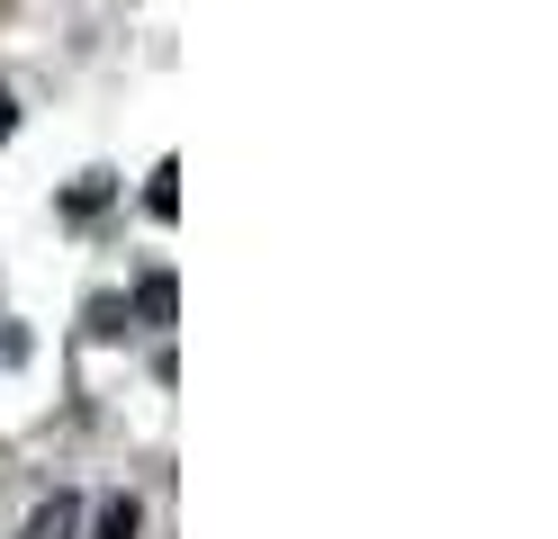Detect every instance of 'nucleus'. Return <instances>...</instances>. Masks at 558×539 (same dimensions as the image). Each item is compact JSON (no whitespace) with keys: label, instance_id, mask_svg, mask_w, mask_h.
Instances as JSON below:
<instances>
[{"label":"nucleus","instance_id":"1","mask_svg":"<svg viewBox=\"0 0 558 539\" xmlns=\"http://www.w3.org/2000/svg\"><path fill=\"white\" fill-rule=\"evenodd\" d=\"M73 530H82V494H63V486H54L37 513H27V530H19V539H73Z\"/></svg>","mask_w":558,"mask_h":539},{"label":"nucleus","instance_id":"2","mask_svg":"<svg viewBox=\"0 0 558 539\" xmlns=\"http://www.w3.org/2000/svg\"><path fill=\"white\" fill-rule=\"evenodd\" d=\"M171 306H181L171 270H145V279H135V315H145V323H171Z\"/></svg>","mask_w":558,"mask_h":539},{"label":"nucleus","instance_id":"3","mask_svg":"<svg viewBox=\"0 0 558 539\" xmlns=\"http://www.w3.org/2000/svg\"><path fill=\"white\" fill-rule=\"evenodd\" d=\"M145 216H162V225H171V216H181V171H154V189H145Z\"/></svg>","mask_w":558,"mask_h":539},{"label":"nucleus","instance_id":"4","mask_svg":"<svg viewBox=\"0 0 558 539\" xmlns=\"http://www.w3.org/2000/svg\"><path fill=\"white\" fill-rule=\"evenodd\" d=\"M135 530H145V513H135V494H118L109 513H99V530H90V539H135Z\"/></svg>","mask_w":558,"mask_h":539},{"label":"nucleus","instance_id":"5","mask_svg":"<svg viewBox=\"0 0 558 539\" xmlns=\"http://www.w3.org/2000/svg\"><path fill=\"white\" fill-rule=\"evenodd\" d=\"M10 135H19V99L0 90V144H10Z\"/></svg>","mask_w":558,"mask_h":539}]
</instances>
